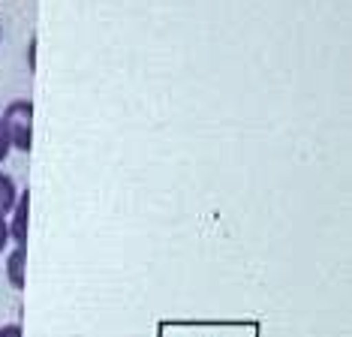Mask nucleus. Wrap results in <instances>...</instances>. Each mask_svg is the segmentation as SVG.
Instances as JSON below:
<instances>
[{
	"label": "nucleus",
	"instance_id": "nucleus-2",
	"mask_svg": "<svg viewBox=\"0 0 352 337\" xmlns=\"http://www.w3.org/2000/svg\"><path fill=\"white\" fill-rule=\"evenodd\" d=\"M28 208H30V193H21V202H15L12 208V223H10V238L15 241V247L28 244Z\"/></svg>",
	"mask_w": 352,
	"mask_h": 337
},
{
	"label": "nucleus",
	"instance_id": "nucleus-5",
	"mask_svg": "<svg viewBox=\"0 0 352 337\" xmlns=\"http://www.w3.org/2000/svg\"><path fill=\"white\" fill-rule=\"evenodd\" d=\"M10 151H12L10 135H6V127H3V120H0V163H3V160L10 157Z\"/></svg>",
	"mask_w": 352,
	"mask_h": 337
},
{
	"label": "nucleus",
	"instance_id": "nucleus-7",
	"mask_svg": "<svg viewBox=\"0 0 352 337\" xmlns=\"http://www.w3.org/2000/svg\"><path fill=\"white\" fill-rule=\"evenodd\" d=\"M0 337H21V325H15V323L3 325V328H0Z\"/></svg>",
	"mask_w": 352,
	"mask_h": 337
},
{
	"label": "nucleus",
	"instance_id": "nucleus-6",
	"mask_svg": "<svg viewBox=\"0 0 352 337\" xmlns=\"http://www.w3.org/2000/svg\"><path fill=\"white\" fill-rule=\"evenodd\" d=\"M6 244H10V223L6 217H0V253L6 250Z\"/></svg>",
	"mask_w": 352,
	"mask_h": 337
},
{
	"label": "nucleus",
	"instance_id": "nucleus-1",
	"mask_svg": "<svg viewBox=\"0 0 352 337\" xmlns=\"http://www.w3.org/2000/svg\"><path fill=\"white\" fill-rule=\"evenodd\" d=\"M0 120H3L12 148H19V151L28 154L30 142H34V102L30 100H12Z\"/></svg>",
	"mask_w": 352,
	"mask_h": 337
},
{
	"label": "nucleus",
	"instance_id": "nucleus-4",
	"mask_svg": "<svg viewBox=\"0 0 352 337\" xmlns=\"http://www.w3.org/2000/svg\"><path fill=\"white\" fill-rule=\"evenodd\" d=\"M6 274L15 289H25V247H15L10 262H6Z\"/></svg>",
	"mask_w": 352,
	"mask_h": 337
},
{
	"label": "nucleus",
	"instance_id": "nucleus-3",
	"mask_svg": "<svg viewBox=\"0 0 352 337\" xmlns=\"http://www.w3.org/2000/svg\"><path fill=\"white\" fill-rule=\"evenodd\" d=\"M15 202H19V187H15V181L10 178V175L0 172V217L12 214Z\"/></svg>",
	"mask_w": 352,
	"mask_h": 337
}]
</instances>
